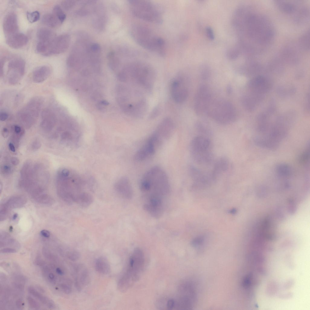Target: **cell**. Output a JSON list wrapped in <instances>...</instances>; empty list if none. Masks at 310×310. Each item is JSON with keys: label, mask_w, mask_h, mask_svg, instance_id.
I'll return each mask as SVG.
<instances>
[{"label": "cell", "mask_w": 310, "mask_h": 310, "mask_svg": "<svg viewBox=\"0 0 310 310\" xmlns=\"http://www.w3.org/2000/svg\"><path fill=\"white\" fill-rule=\"evenodd\" d=\"M204 239L202 237L194 239L192 242V245L194 247H200L203 244Z\"/></svg>", "instance_id": "39"}, {"label": "cell", "mask_w": 310, "mask_h": 310, "mask_svg": "<svg viewBox=\"0 0 310 310\" xmlns=\"http://www.w3.org/2000/svg\"><path fill=\"white\" fill-rule=\"evenodd\" d=\"M129 75L136 85L147 91L153 88L155 78L154 69L150 64L140 61H135L128 65L123 71Z\"/></svg>", "instance_id": "5"}, {"label": "cell", "mask_w": 310, "mask_h": 310, "mask_svg": "<svg viewBox=\"0 0 310 310\" xmlns=\"http://www.w3.org/2000/svg\"><path fill=\"white\" fill-rule=\"evenodd\" d=\"M26 16L28 20L31 23L37 21L40 18V13L37 11L27 12Z\"/></svg>", "instance_id": "35"}, {"label": "cell", "mask_w": 310, "mask_h": 310, "mask_svg": "<svg viewBox=\"0 0 310 310\" xmlns=\"http://www.w3.org/2000/svg\"><path fill=\"white\" fill-rule=\"evenodd\" d=\"M7 37L6 42L11 48L18 49L25 45L28 42V38L25 34L17 32Z\"/></svg>", "instance_id": "20"}, {"label": "cell", "mask_w": 310, "mask_h": 310, "mask_svg": "<svg viewBox=\"0 0 310 310\" xmlns=\"http://www.w3.org/2000/svg\"><path fill=\"white\" fill-rule=\"evenodd\" d=\"M4 172L6 173H9L12 171L11 166L8 164H5L2 167V169Z\"/></svg>", "instance_id": "49"}, {"label": "cell", "mask_w": 310, "mask_h": 310, "mask_svg": "<svg viewBox=\"0 0 310 310\" xmlns=\"http://www.w3.org/2000/svg\"><path fill=\"white\" fill-rule=\"evenodd\" d=\"M160 111L159 107H156L150 115L149 118L150 119H153L155 118L159 114L160 112Z\"/></svg>", "instance_id": "41"}, {"label": "cell", "mask_w": 310, "mask_h": 310, "mask_svg": "<svg viewBox=\"0 0 310 310\" xmlns=\"http://www.w3.org/2000/svg\"><path fill=\"white\" fill-rule=\"evenodd\" d=\"M130 10L136 17L152 23L160 24L163 21L161 8L156 4L147 0L129 1Z\"/></svg>", "instance_id": "6"}, {"label": "cell", "mask_w": 310, "mask_h": 310, "mask_svg": "<svg viewBox=\"0 0 310 310\" xmlns=\"http://www.w3.org/2000/svg\"><path fill=\"white\" fill-rule=\"evenodd\" d=\"M206 113L219 124L226 125L234 122L236 112L233 105L229 101L219 99L212 101Z\"/></svg>", "instance_id": "8"}, {"label": "cell", "mask_w": 310, "mask_h": 310, "mask_svg": "<svg viewBox=\"0 0 310 310\" xmlns=\"http://www.w3.org/2000/svg\"><path fill=\"white\" fill-rule=\"evenodd\" d=\"M56 270L57 273L60 275H62L64 274L63 271L59 268H57Z\"/></svg>", "instance_id": "60"}, {"label": "cell", "mask_w": 310, "mask_h": 310, "mask_svg": "<svg viewBox=\"0 0 310 310\" xmlns=\"http://www.w3.org/2000/svg\"><path fill=\"white\" fill-rule=\"evenodd\" d=\"M95 269L100 273L107 274L110 271V266L107 259L104 257L98 258L95 262Z\"/></svg>", "instance_id": "29"}, {"label": "cell", "mask_w": 310, "mask_h": 310, "mask_svg": "<svg viewBox=\"0 0 310 310\" xmlns=\"http://www.w3.org/2000/svg\"><path fill=\"white\" fill-rule=\"evenodd\" d=\"M41 235L45 238H48L50 237L51 233L48 230L44 229L41 230L40 232Z\"/></svg>", "instance_id": "50"}, {"label": "cell", "mask_w": 310, "mask_h": 310, "mask_svg": "<svg viewBox=\"0 0 310 310\" xmlns=\"http://www.w3.org/2000/svg\"><path fill=\"white\" fill-rule=\"evenodd\" d=\"M145 262L142 250L139 248H135L130 258L127 269L118 282L122 289L127 290L138 280L143 269Z\"/></svg>", "instance_id": "7"}, {"label": "cell", "mask_w": 310, "mask_h": 310, "mask_svg": "<svg viewBox=\"0 0 310 310\" xmlns=\"http://www.w3.org/2000/svg\"><path fill=\"white\" fill-rule=\"evenodd\" d=\"M174 129L173 121L170 118H164L152 134L162 145L172 135Z\"/></svg>", "instance_id": "14"}, {"label": "cell", "mask_w": 310, "mask_h": 310, "mask_svg": "<svg viewBox=\"0 0 310 310\" xmlns=\"http://www.w3.org/2000/svg\"><path fill=\"white\" fill-rule=\"evenodd\" d=\"M140 188L144 194L145 200H156L163 202L169 193L170 184L167 174L159 166H153L143 175Z\"/></svg>", "instance_id": "2"}, {"label": "cell", "mask_w": 310, "mask_h": 310, "mask_svg": "<svg viewBox=\"0 0 310 310\" xmlns=\"http://www.w3.org/2000/svg\"><path fill=\"white\" fill-rule=\"evenodd\" d=\"M27 300L28 305L31 308L38 309L40 308V305L38 303L31 297H28Z\"/></svg>", "instance_id": "38"}, {"label": "cell", "mask_w": 310, "mask_h": 310, "mask_svg": "<svg viewBox=\"0 0 310 310\" xmlns=\"http://www.w3.org/2000/svg\"><path fill=\"white\" fill-rule=\"evenodd\" d=\"M9 148L12 152H14L15 151V149L14 144L11 142H10L8 144Z\"/></svg>", "instance_id": "58"}, {"label": "cell", "mask_w": 310, "mask_h": 310, "mask_svg": "<svg viewBox=\"0 0 310 310\" xmlns=\"http://www.w3.org/2000/svg\"><path fill=\"white\" fill-rule=\"evenodd\" d=\"M43 255L49 258L50 255V252L49 250L45 247H44L43 248Z\"/></svg>", "instance_id": "56"}, {"label": "cell", "mask_w": 310, "mask_h": 310, "mask_svg": "<svg viewBox=\"0 0 310 310\" xmlns=\"http://www.w3.org/2000/svg\"><path fill=\"white\" fill-rule=\"evenodd\" d=\"M226 91L227 93L229 95L231 94L232 91V89L230 85H229L227 86Z\"/></svg>", "instance_id": "57"}, {"label": "cell", "mask_w": 310, "mask_h": 310, "mask_svg": "<svg viewBox=\"0 0 310 310\" xmlns=\"http://www.w3.org/2000/svg\"><path fill=\"white\" fill-rule=\"evenodd\" d=\"M2 134L4 138L7 137L9 134V131L8 129L6 127H4L2 130Z\"/></svg>", "instance_id": "54"}, {"label": "cell", "mask_w": 310, "mask_h": 310, "mask_svg": "<svg viewBox=\"0 0 310 310\" xmlns=\"http://www.w3.org/2000/svg\"><path fill=\"white\" fill-rule=\"evenodd\" d=\"M114 188L117 193L122 197L129 199L132 197V187L127 177L123 176L118 179L114 184Z\"/></svg>", "instance_id": "17"}, {"label": "cell", "mask_w": 310, "mask_h": 310, "mask_svg": "<svg viewBox=\"0 0 310 310\" xmlns=\"http://www.w3.org/2000/svg\"><path fill=\"white\" fill-rule=\"evenodd\" d=\"M57 186L58 194L64 201L78 203L81 198L89 193L85 189L91 188L85 179L75 172L70 171L65 176L59 175Z\"/></svg>", "instance_id": "3"}, {"label": "cell", "mask_w": 310, "mask_h": 310, "mask_svg": "<svg viewBox=\"0 0 310 310\" xmlns=\"http://www.w3.org/2000/svg\"><path fill=\"white\" fill-rule=\"evenodd\" d=\"M195 127L197 131L203 134H208L210 133L209 129L200 122H197L196 123Z\"/></svg>", "instance_id": "36"}, {"label": "cell", "mask_w": 310, "mask_h": 310, "mask_svg": "<svg viewBox=\"0 0 310 310\" xmlns=\"http://www.w3.org/2000/svg\"><path fill=\"white\" fill-rule=\"evenodd\" d=\"M0 252L2 253H15L17 252L15 249L12 248H4L0 250Z\"/></svg>", "instance_id": "45"}, {"label": "cell", "mask_w": 310, "mask_h": 310, "mask_svg": "<svg viewBox=\"0 0 310 310\" xmlns=\"http://www.w3.org/2000/svg\"><path fill=\"white\" fill-rule=\"evenodd\" d=\"M100 102L104 106H107L109 104V103L107 101L105 100L100 101Z\"/></svg>", "instance_id": "61"}, {"label": "cell", "mask_w": 310, "mask_h": 310, "mask_svg": "<svg viewBox=\"0 0 310 310\" xmlns=\"http://www.w3.org/2000/svg\"><path fill=\"white\" fill-rule=\"evenodd\" d=\"M118 80L122 82H126L127 80V77L124 71L119 72L117 76Z\"/></svg>", "instance_id": "42"}, {"label": "cell", "mask_w": 310, "mask_h": 310, "mask_svg": "<svg viewBox=\"0 0 310 310\" xmlns=\"http://www.w3.org/2000/svg\"><path fill=\"white\" fill-rule=\"evenodd\" d=\"M25 62L21 58H14L9 62L7 72L8 81L11 85H15L22 78L25 71Z\"/></svg>", "instance_id": "12"}, {"label": "cell", "mask_w": 310, "mask_h": 310, "mask_svg": "<svg viewBox=\"0 0 310 310\" xmlns=\"http://www.w3.org/2000/svg\"><path fill=\"white\" fill-rule=\"evenodd\" d=\"M80 256L79 254L76 251L70 252L68 254V257L72 261H75L78 259Z\"/></svg>", "instance_id": "40"}, {"label": "cell", "mask_w": 310, "mask_h": 310, "mask_svg": "<svg viewBox=\"0 0 310 310\" xmlns=\"http://www.w3.org/2000/svg\"><path fill=\"white\" fill-rule=\"evenodd\" d=\"M43 102V98L40 96L32 98L18 113L19 118L26 124L34 123L38 116Z\"/></svg>", "instance_id": "10"}, {"label": "cell", "mask_w": 310, "mask_h": 310, "mask_svg": "<svg viewBox=\"0 0 310 310\" xmlns=\"http://www.w3.org/2000/svg\"><path fill=\"white\" fill-rule=\"evenodd\" d=\"M175 300L170 299H169L167 302V308L168 309H172L175 308Z\"/></svg>", "instance_id": "43"}, {"label": "cell", "mask_w": 310, "mask_h": 310, "mask_svg": "<svg viewBox=\"0 0 310 310\" xmlns=\"http://www.w3.org/2000/svg\"><path fill=\"white\" fill-rule=\"evenodd\" d=\"M28 291L31 294L36 298L48 308H53L55 307L54 303L52 300L42 295L33 287L31 286L29 287Z\"/></svg>", "instance_id": "26"}, {"label": "cell", "mask_w": 310, "mask_h": 310, "mask_svg": "<svg viewBox=\"0 0 310 310\" xmlns=\"http://www.w3.org/2000/svg\"><path fill=\"white\" fill-rule=\"evenodd\" d=\"M170 91L173 99L177 103L183 102L188 96V91L184 85L183 80L180 78H175L171 81Z\"/></svg>", "instance_id": "16"}, {"label": "cell", "mask_w": 310, "mask_h": 310, "mask_svg": "<svg viewBox=\"0 0 310 310\" xmlns=\"http://www.w3.org/2000/svg\"><path fill=\"white\" fill-rule=\"evenodd\" d=\"M61 287L65 293L68 294L71 293V288L69 285L65 284H62L61 285Z\"/></svg>", "instance_id": "44"}, {"label": "cell", "mask_w": 310, "mask_h": 310, "mask_svg": "<svg viewBox=\"0 0 310 310\" xmlns=\"http://www.w3.org/2000/svg\"><path fill=\"white\" fill-rule=\"evenodd\" d=\"M229 166V162L226 158L222 157L217 160L210 173L213 180H215L221 174L226 172L228 169Z\"/></svg>", "instance_id": "22"}, {"label": "cell", "mask_w": 310, "mask_h": 310, "mask_svg": "<svg viewBox=\"0 0 310 310\" xmlns=\"http://www.w3.org/2000/svg\"><path fill=\"white\" fill-rule=\"evenodd\" d=\"M51 73V68L47 65H43L36 68L33 71L32 79L35 83H41L46 80Z\"/></svg>", "instance_id": "21"}, {"label": "cell", "mask_w": 310, "mask_h": 310, "mask_svg": "<svg viewBox=\"0 0 310 310\" xmlns=\"http://www.w3.org/2000/svg\"><path fill=\"white\" fill-rule=\"evenodd\" d=\"M211 93L209 87L206 84L200 85L195 95L194 108L196 113L201 115L206 113L212 102Z\"/></svg>", "instance_id": "11"}, {"label": "cell", "mask_w": 310, "mask_h": 310, "mask_svg": "<svg viewBox=\"0 0 310 310\" xmlns=\"http://www.w3.org/2000/svg\"><path fill=\"white\" fill-rule=\"evenodd\" d=\"M26 202V198L23 195L14 196L7 199L0 205V221L6 219L11 210L23 206Z\"/></svg>", "instance_id": "15"}, {"label": "cell", "mask_w": 310, "mask_h": 310, "mask_svg": "<svg viewBox=\"0 0 310 310\" xmlns=\"http://www.w3.org/2000/svg\"><path fill=\"white\" fill-rule=\"evenodd\" d=\"M199 74L202 79L206 80L209 79L211 76V71L208 66L203 65L200 68Z\"/></svg>", "instance_id": "34"}, {"label": "cell", "mask_w": 310, "mask_h": 310, "mask_svg": "<svg viewBox=\"0 0 310 310\" xmlns=\"http://www.w3.org/2000/svg\"><path fill=\"white\" fill-rule=\"evenodd\" d=\"M76 1L74 0H64L63 1L61 5L65 10H68L72 8L75 4Z\"/></svg>", "instance_id": "37"}, {"label": "cell", "mask_w": 310, "mask_h": 310, "mask_svg": "<svg viewBox=\"0 0 310 310\" xmlns=\"http://www.w3.org/2000/svg\"><path fill=\"white\" fill-rule=\"evenodd\" d=\"M38 140H35L34 142L32 144V147L34 149H37L40 147L41 146V143L40 141H38Z\"/></svg>", "instance_id": "52"}, {"label": "cell", "mask_w": 310, "mask_h": 310, "mask_svg": "<svg viewBox=\"0 0 310 310\" xmlns=\"http://www.w3.org/2000/svg\"><path fill=\"white\" fill-rule=\"evenodd\" d=\"M36 35L38 42L49 44L56 36L51 30L46 28H41L37 31Z\"/></svg>", "instance_id": "25"}, {"label": "cell", "mask_w": 310, "mask_h": 310, "mask_svg": "<svg viewBox=\"0 0 310 310\" xmlns=\"http://www.w3.org/2000/svg\"><path fill=\"white\" fill-rule=\"evenodd\" d=\"M107 58L109 59V66L112 70L116 69L118 67L119 61L118 59L115 57L114 53L113 52H110L107 55Z\"/></svg>", "instance_id": "31"}, {"label": "cell", "mask_w": 310, "mask_h": 310, "mask_svg": "<svg viewBox=\"0 0 310 310\" xmlns=\"http://www.w3.org/2000/svg\"><path fill=\"white\" fill-rule=\"evenodd\" d=\"M275 170L277 176L282 178H288L292 174L291 167L286 163H282L277 164L275 166Z\"/></svg>", "instance_id": "27"}, {"label": "cell", "mask_w": 310, "mask_h": 310, "mask_svg": "<svg viewBox=\"0 0 310 310\" xmlns=\"http://www.w3.org/2000/svg\"><path fill=\"white\" fill-rule=\"evenodd\" d=\"M309 31H307L302 36L299 40L300 47L303 49L308 50L310 47Z\"/></svg>", "instance_id": "30"}, {"label": "cell", "mask_w": 310, "mask_h": 310, "mask_svg": "<svg viewBox=\"0 0 310 310\" xmlns=\"http://www.w3.org/2000/svg\"><path fill=\"white\" fill-rule=\"evenodd\" d=\"M16 305L19 309H22L24 307V303L21 299H19L16 301Z\"/></svg>", "instance_id": "51"}, {"label": "cell", "mask_w": 310, "mask_h": 310, "mask_svg": "<svg viewBox=\"0 0 310 310\" xmlns=\"http://www.w3.org/2000/svg\"><path fill=\"white\" fill-rule=\"evenodd\" d=\"M11 162L14 165H17L19 163V159L16 157H12L11 159Z\"/></svg>", "instance_id": "55"}, {"label": "cell", "mask_w": 310, "mask_h": 310, "mask_svg": "<svg viewBox=\"0 0 310 310\" xmlns=\"http://www.w3.org/2000/svg\"><path fill=\"white\" fill-rule=\"evenodd\" d=\"M130 32L132 38L139 46L160 56H165L166 50L165 41L150 28L144 25L136 24L131 27Z\"/></svg>", "instance_id": "4"}, {"label": "cell", "mask_w": 310, "mask_h": 310, "mask_svg": "<svg viewBox=\"0 0 310 310\" xmlns=\"http://www.w3.org/2000/svg\"><path fill=\"white\" fill-rule=\"evenodd\" d=\"M309 145L303 152L299 155L298 158V163L302 165H306L309 160Z\"/></svg>", "instance_id": "32"}, {"label": "cell", "mask_w": 310, "mask_h": 310, "mask_svg": "<svg viewBox=\"0 0 310 310\" xmlns=\"http://www.w3.org/2000/svg\"><path fill=\"white\" fill-rule=\"evenodd\" d=\"M53 13L57 17L60 22L62 23L66 18L65 14L62 8L59 5L54 6L53 9Z\"/></svg>", "instance_id": "33"}, {"label": "cell", "mask_w": 310, "mask_h": 310, "mask_svg": "<svg viewBox=\"0 0 310 310\" xmlns=\"http://www.w3.org/2000/svg\"><path fill=\"white\" fill-rule=\"evenodd\" d=\"M18 217V214H15L13 216L12 219L13 220H15Z\"/></svg>", "instance_id": "62"}, {"label": "cell", "mask_w": 310, "mask_h": 310, "mask_svg": "<svg viewBox=\"0 0 310 310\" xmlns=\"http://www.w3.org/2000/svg\"><path fill=\"white\" fill-rule=\"evenodd\" d=\"M3 28L6 37L18 32V26L17 16L15 13L11 12L5 16L3 20Z\"/></svg>", "instance_id": "18"}, {"label": "cell", "mask_w": 310, "mask_h": 310, "mask_svg": "<svg viewBox=\"0 0 310 310\" xmlns=\"http://www.w3.org/2000/svg\"><path fill=\"white\" fill-rule=\"evenodd\" d=\"M48 278L51 281H54L55 279V275L53 273H50L48 275Z\"/></svg>", "instance_id": "59"}, {"label": "cell", "mask_w": 310, "mask_h": 310, "mask_svg": "<svg viewBox=\"0 0 310 310\" xmlns=\"http://www.w3.org/2000/svg\"><path fill=\"white\" fill-rule=\"evenodd\" d=\"M41 115L42 126L47 129L52 127L56 121V116L54 112L50 109L46 108L42 111Z\"/></svg>", "instance_id": "23"}, {"label": "cell", "mask_w": 310, "mask_h": 310, "mask_svg": "<svg viewBox=\"0 0 310 310\" xmlns=\"http://www.w3.org/2000/svg\"><path fill=\"white\" fill-rule=\"evenodd\" d=\"M206 30L207 35L209 38L211 40L213 39L214 35L212 29L210 27H207Z\"/></svg>", "instance_id": "46"}, {"label": "cell", "mask_w": 310, "mask_h": 310, "mask_svg": "<svg viewBox=\"0 0 310 310\" xmlns=\"http://www.w3.org/2000/svg\"><path fill=\"white\" fill-rule=\"evenodd\" d=\"M96 106L97 109L101 112H104L106 110L105 106L102 104L100 101L97 104Z\"/></svg>", "instance_id": "48"}, {"label": "cell", "mask_w": 310, "mask_h": 310, "mask_svg": "<svg viewBox=\"0 0 310 310\" xmlns=\"http://www.w3.org/2000/svg\"><path fill=\"white\" fill-rule=\"evenodd\" d=\"M243 11L242 24L253 50H261L272 40L274 31L272 25L263 15L248 8Z\"/></svg>", "instance_id": "1"}, {"label": "cell", "mask_w": 310, "mask_h": 310, "mask_svg": "<svg viewBox=\"0 0 310 310\" xmlns=\"http://www.w3.org/2000/svg\"><path fill=\"white\" fill-rule=\"evenodd\" d=\"M275 3L279 8L282 12L288 14H297L298 11L297 3L284 1H276ZM296 16V15H295Z\"/></svg>", "instance_id": "24"}, {"label": "cell", "mask_w": 310, "mask_h": 310, "mask_svg": "<svg viewBox=\"0 0 310 310\" xmlns=\"http://www.w3.org/2000/svg\"><path fill=\"white\" fill-rule=\"evenodd\" d=\"M70 37L68 34H62L56 36L51 42L48 49L43 55L48 56L62 53L68 48Z\"/></svg>", "instance_id": "13"}, {"label": "cell", "mask_w": 310, "mask_h": 310, "mask_svg": "<svg viewBox=\"0 0 310 310\" xmlns=\"http://www.w3.org/2000/svg\"><path fill=\"white\" fill-rule=\"evenodd\" d=\"M8 113L5 111H2L0 113V120L2 121H4L6 120L8 117Z\"/></svg>", "instance_id": "47"}, {"label": "cell", "mask_w": 310, "mask_h": 310, "mask_svg": "<svg viewBox=\"0 0 310 310\" xmlns=\"http://www.w3.org/2000/svg\"><path fill=\"white\" fill-rule=\"evenodd\" d=\"M41 21L45 25L52 28H56L62 23L53 13H47L42 17Z\"/></svg>", "instance_id": "28"}, {"label": "cell", "mask_w": 310, "mask_h": 310, "mask_svg": "<svg viewBox=\"0 0 310 310\" xmlns=\"http://www.w3.org/2000/svg\"><path fill=\"white\" fill-rule=\"evenodd\" d=\"M270 86L269 81L261 76H257L252 79L249 84V88L256 93L262 94L266 92Z\"/></svg>", "instance_id": "19"}, {"label": "cell", "mask_w": 310, "mask_h": 310, "mask_svg": "<svg viewBox=\"0 0 310 310\" xmlns=\"http://www.w3.org/2000/svg\"><path fill=\"white\" fill-rule=\"evenodd\" d=\"M208 137L202 135L195 137L190 144V150L194 161L199 164H206L213 160L211 143Z\"/></svg>", "instance_id": "9"}, {"label": "cell", "mask_w": 310, "mask_h": 310, "mask_svg": "<svg viewBox=\"0 0 310 310\" xmlns=\"http://www.w3.org/2000/svg\"><path fill=\"white\" fill-rule=\"evenodd\" d=\"M13 128L15 133L17 134H19L21 132V128L19 125H15L13 126Z\"/></svg>", "instance_id": "53"}]
</instances>
